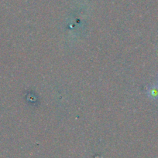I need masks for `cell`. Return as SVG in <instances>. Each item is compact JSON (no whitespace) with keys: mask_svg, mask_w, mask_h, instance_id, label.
<instances>
[{"mask_svg":"<svg viewBox=\"0 0 158 158\" xmlns=\"http://www.w3.org/2000/svg\"><path fill=\"white\" fill-rule=\"evenodd\" d=\"M150 94H151V97H158V88L153 87V89L150 90Z\"/></svg>","mask_w":158,"mask_h":158,"instance_id":"1","label":"cell"}]
</instances>
